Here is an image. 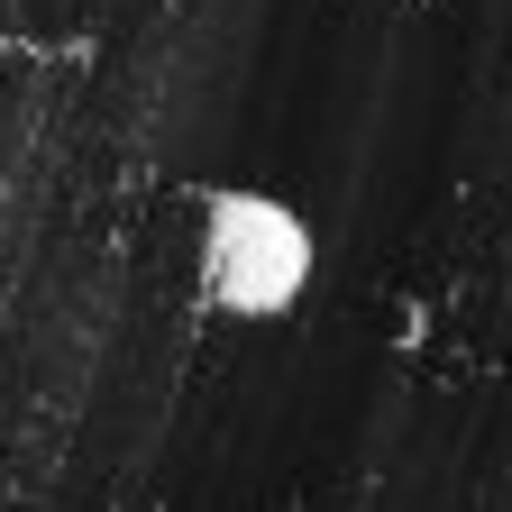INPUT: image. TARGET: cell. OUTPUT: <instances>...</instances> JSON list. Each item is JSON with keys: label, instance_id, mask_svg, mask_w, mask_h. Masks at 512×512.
Segmentation results:
<instances>
[{"label": "cell", "instance_id": "cell-1", "mask_svg": "<svg viewBox=\"0 0 512 512\" xmlns=\"http://www.w3.org/2000/svg\"><path fill=\"white\" fill-rule=\"evenodd\" d=\"M311 275H320V238L284 192H256V183L202 192V211H192V284H202V302L220 320H247V330L293 320Z\"/></svg>", "mask_w": 512, "mask_h": 512}]
</instances>
